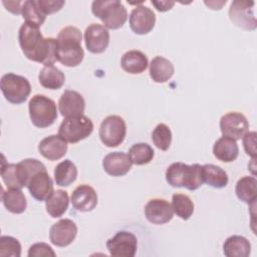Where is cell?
<instances>
[{
    "instance_id": "obj_35",
    "label": "cell",
    "mask_w": 257,
    "mask_h": 257,
    "mask_svg": "<svg viewBox=\"0 0 257 257\" xmlns=\"http://www.w3.org/2000/svg\"><path fill=\"white\" fill-rule=\"evenodd\" d=\"M154 145L161 151H168L172 144V132L165 123H159L152 133Z\"/></svg>"
},
{
    "instance_id": "obj_11",
    "label": "cell",
    "mask_w": 257,
    "mask_h": 257,
    "mask_svg": "<svg viewBox=\"0 0 257 257\" xmlns=\"http://www.w3.org/2000/svg\"><path fill=\"white\" fill-rule=\"evenodd\" d=\"M249 128V122L246 116L238 111H230L224 114L220 119V130L224 137L235 141L241 140Z\"/></svg>"
},
{
    "instance_id": "obj_42",
    "label": "cell",
    "mask_w": 257,
    "mask_h": 257,
    "mask_svg": "<svg viewBox=\"0 0 257 257\" xmlns=\"http://www.w3.org/2000/svg\"><path fill=\"white\" fill-rule=\"evenodd\" d=\"M152 4L156 7V9L160 12H166L168 10H171L173 6L175 5L174 1H152Z\"/></svg>"
},
{
    "instance_id": "obj_24",
    "label": "cell",
    "mask_w": 257,
    "mask_h": 257,
    "mask_svg": "<svg viewBox=\"0 0 257 257\" xmlns=\"http://www.w3.org/2000/svg\"><path fill=\"white\" fill-rule=\"evenodd\" d=\"M1 199L4 207L12 214H21L27 208V201L21 189H2Z\"/></svg>"
},
{
    "instance_id": "obj_18",
    "label": "cell",
    "mask_w": 257,
    "mask_h": 257,
    "mask_svg": "<svg viewBox=\"0 0 257 257\" xmlns=\"http://www.w3.org/2000/svg\"><path fill=\"white\" fill-rule=\"evenodd\" d=\"M26 188L29 190L31 197L38 202L46 201L54 192L53 181L46 170L36 173L31 178Z\"/></svg>"
},
{
    "instance_id": "obj_31",
    "label": "cell",
    "mask_w": 257,
    "mask_h": 257,
    "mask_svg": "<svg viewBox=\"0 0 257 257\" xmlns=\"http://www.w3.org/2000/svg\"><path fill=\"white\" fill-rule=\"evenodd\" d=\"M22 17L25 23L40 27L45 19L46 15L40 8L37 0H27L22 4Z\"/></svg>"
},
{
    "instance_id": "obj_41",
    "label": "cell",
    "mask_w": 257,
    "mask_h": 257,
    "mask_svg": "<svg viewBox=\"0 0 257 257\" xmlns=\"http://www.w3.org/2000/svg\"><path fill=\"white\" fill-rule=\"evenodd\" d=\"M2 3H3V5L6 7V9H7L8 11H10L11 13L16 14V15L21 14L23 2H21V1H8V2L3 1Z\"/></svg>"
},
{
    "instance_id": "obj_32",
    "label": "cell",
    "mask_w": 257,
    "mask_h": 257,
    "mask_svg": "<svg viewBox=\"0 0 257 257\" xmlns=\"http://www.w3.org/2000/svg\"><path fill=\"white\" fill-rule=\"evenodd\" d=\"M19 178L23 187H27L31 178L38 172L46 170V167L43 163L38 161L37 159H24L17 164Z\"/></svg>"
},
{
    "instance_id": "obj_21",
    "label": "cell",
    "mask_w": 257,
    "mask_h": 257,
    "mask_svg": "<svg viewBox=\"0 0 257 257\" xmlns=\"http://www.w3.org/2000/svg\"><path fill=\"white\" fill-rule=\"evenodd\" d=\"M149 65L147 55L140 50H128L121 56L120 66L130 74H140L144 72Z\"/></svg>"
},
{
    "instance_id": "obj_6",
    "label": "cell",
    "mask_w": 257,
    "mask_h": 257,
    "mask_svg": "<svg viewBox=\"0 0 257 257\" xmlns=\"http://www.w3.org/2000/svg\"><path fill=\"white\" fill-rule=\"evenodd\" d=\"M0 88L5 99L13 104L23 103L31 92L29 80L24 76L11 72L1 77Z\"/></svg>"
},
{
    "instance_id": "obj_19",
    "label": "cell",
    "mask_w": 257,
    "mask_h": 257,
    "mask_svg": "<svg viewBox=\"0 0 257 257\" xmlns=\"http://www.w3.org/2000/svg\"><path fill=\"white\" fill-rule=\"evenodd\" d=\"M132 165L127 154L123 152L108 153L102 160V168L104 172L112 177L126 175L132 169Z\"/></svg>"
},
{
    "instance_id": "obj_15",
    "label": "cell",
    "mask_w": 257,
    "mask_h": 257,
    "mask_svg": "<svg viewBox=\"0 0 257 257\" xmlns=\"http://www.w3.org/2000/svg\"><path fill=\"white\" fill-rule=\"evenodd\" d=\"M145 216L152 224H166L170 222L174 216L172 204L165 199H151L145 206Z\"/></svg>"
},
{
    "instance_id": "obj_5",
    "label": "cell",
    "mask_w": 257,
    "mask_h": 257,
    "mask_svg": "<svg viewBox=\"0 0 257 257\" xmlns=\"http://www.w3.org/2000/svg\"><path fill=\"white\" fill-rule=\"evenodd\" d=\"M28 110L31 122L44 128L54 123L57 118V108L53 99L44 94H35L29 100Z\"/></svg>"
},
{
    "instance_id": "obj_14",
    "label": "cell",
    "mask_w": 257,
    "mask_h": 257,
    "mask_svg": "<svg viewBox=\"0 0 257 257\" xmlns=\"http://www.w3.org/2000/svg\"><path fill=\"white\" fill-rule=\"evenodd\" d=\"M77 235V226L70 219H61L54 223L49 230V240L57 247L70 245Z\"/></svg>"
},
{
    "instance_id": "obj_30",
    "label": "cell",
    "mask_w": 257,
    "mask_h": 257,
    "mask_svg": "<svg viewBox=\"0 0 257 257\" xmlns=\"http://www.w3.org/2000/svg\"><path fill=\"white\" fill-rule=\"evenodd\" d=\"M54 181L57 186L68 187L77 178V168L72 161L66 159L54 168Z\"/></svg>"
},
{
    "instance_id": "obj_25",
    "label": "cell",
    "mask_w": 257,
    "mask_h": 257,
    "mask_svg": "<svg viewBox=\"0 0 257 257\" xmlns=\"http://www.w3.org/2000/svg\"><path fill=\"white\" fill-rule=\"evenodd\" d=\"M223 253L227 257H248L251 253V244L247 238L233 235L224 242Z\"/></svg>"
},
{
    "instance_id": "obj_17",
    "label": "cell",
    "mask_w": 257,
    "mask_h": 257,
    "mask_svg": "<svg viewBox=\"0 0 257 257\" xmlns=\"http://www.w3.org/2000/svg\"><path fill=\"white\" fill-rule=\"evenodd\" d=\"M97 194L95 190L85 184L77 186L70 197L73 208L78 212H90L97 205Z\"/></svg>"
},
{
    "instance_id": "obj_2",
    "label": "cell",
    "mask_w": 257,
    "mask_h": 257,
    "mask_svg": "<svg viewBox=\"0 0 257 257\" xmlns=\"http://www.w3.org/2000/svg\"><path fill=\"white\" fill-rule=\"evenodd\" d=\"M82 34L75 26L62 28L56 39V60L67 67L79 65L84 57L81 47Z\"/></svg>"
},
{
    "instance_id": "obj_34",
    "label": "cell",
    "mask_w": 257,
    "mask_h": 257,
    "mask_svg": "<svg viewBox=\"0 0 257 257\" xmlns=\"http://www.w3.org/2000/svg\"><path fill=\"white\" fill-rule=\"evenodd\" d=\"M172 207L174 213L182 220H188L194 213V203L185 194L176 193L172 196Z\"/></svg>"
},
{
    "instance_id": "obj_7",
    "label": "cell",
    "mask_w": 257,
    "mask_h": 257,
    "mask_svg": "<svg viewBox=\"0 0 257 257\" xmlns=\"http://www.w3.org/2000/svg\"><path fill=\"white\" fill-rule=\"evenodd\" d=\"M93 132V123L91 119L85 115L73 117H65L59 125L58 136L66 143L75 144L91 135Z\"/></svg>"
},
{
    "instance_id": "obj_39",
    "label": "cell",
    "mask_w": 257,
    "mask_h": 257,
    "mask_svg": "<svg viewBox=\"0 0 257 257\" xmlns=\"http://www.w3.org/2000/svg\"><path fill=\"white\" fill-rule=\"evenodd\" d=\"M256 133L255 132H247L243 137V147L245 150V153L252 157V159H256L257 152H256Z\"/></svg>"
},
{
    "instance_id": "obj_38",
    "label": "cell",
    "mask_w": 257,
    "mask_h": 257,
    "mask_svg": "<svg viewBox=\"0 0 257 257\" xmlns=\"http://www.w3.org/2000/svg\"><path fill=\"white\" fill-rule=\"evenodd\" d=\"M56 254L51 248L46 243H35L29 247L28 250V257H42V256H51L54 257Z\"/></svg>"
},
{
    "instance_id": "obj_13",
    "label": "cell",
    "mask_w": 257,
    "mask_h": 257,
    "mask_svg": "<svg viewBox=\"0 0 257 257\" xmlns=\"http://www.w3.org/2000/svg\"><path fill=\"white\" fill-rule=\"evenodd\" d=\"M84 42L87 50L94 54L105 51L109 43L107 28L98 23H91L84 31Z\"/></svg>"
},
{
    "instance_id": "obj_20",
    "label": "cell",
    "mask_w": 257,
    "mask_h": 257,
    "mask_svg": "<svg viewBox=\"0 0 257 257\" xmlns=\"http://www.w3.org/2000/svg\"><path fill=\"white\" fill-rule=\"evenodd\" d=\"M67 149V143L56 135H50L44 138L38 145V152L48 161L60 160L66 154Z\"/></svg>"
},
{
    "instance_id": "obj_12",
    "label": "cell",
    "mask_w": 257,
    "mask_h": 257,
    "mask_svg": "<svg viewBox=\"0 0 257 257\" xmlns=\"http://www.w3.org/2000/svg\"><path fill=\"white\" fill-rule=\"evenodd\" d=\"M128 22L134 33L145 35L154 29L156 24V14L151 8L145 5H138L131 11Z\"/></svg>"
},
{
    "instance_id": "obj_23",
    "label": "cell",
    "mask_w": 257,
    "mask_h": 257,
    "mask_svg": "<svg viewBox=\"0 0 257 257\" xmlns=\"http://www.w3.org/2000/svg\"><path fill=\"white\" fill-rule=\"evenodd\" d=\"M175 72L174 64L163 56H156L150 63V76L158 83L167 82Z\"/></svg>"
},
{
    "instance_id": "obj_3",
    "label": "cell",
    "mask_w": 257,
    "mask_h": 257,
    "mask_svg": "<svg viewBox=\"0 0 257 257\" xmlns=\"http://www.w3.org/2000/svg\"><path fill=\"white\" fill-rule=\"evenodd\" d=\"M166 181L174 188H186L195 191L203 185L202 166L187 165L181 162L171 164L166 171Z\"/></svg>"
},
{
    "instance_id": "obj_28",
    "label": "cell",
    "mask_w": 257,
    "mask_h": 257,
    "mask_svg": "<svg viewBox=\"0 0 257 257\" xmlns=\"http://www.w3.org/2000/svg\"><path fill=\"white\" fill-rule=\"evenodd\" d=\"M39 83L47 89H59L65 82L64 73L53 65L44 66L38 74Z\"/></svg>"
},
{
    "instance_id": "obj_8",
    "label": "cell",
    "mask_w": 257,
    "mask_h": 257,
    "mask_svg": "<svg viewBox=\"0 0 257 257\" xmlns=\"http://www.w3.org/2000/svg\"><path fill=\"white\" fill-rule=\"evenodd\" d=\"M98 135L104 146L108 148L117 147L124 141L126 135L125 121L119 115H108L101 121Z\"/></svg>"
},
{
    "instance_id": "obj_29",
    "label": "cell",
    "mask_w": 257,
    "mask_h": 257,
    "mask_svg": "<svg viewBox=\"0 0 257 257\" xmlns=\"http://www.w3.org/2000/svg\"><path fill=\"white\" fill-rule=\"evenodd\" d=\"M69 198L66 191L56 190L52 195L45 201V208L48 215L52 218L61 217L68 209Z\"/></svg>"
},
{
    "instance_id": "obj_9",
    "label": "cell",
    "mask_w": 257,
    "mask_h": 257,
    "mask_svg": "<svg viewBox=\"0 0 257 257\" xmlns=\"http://www.w3.org/2000/svg\"><path fill=\"white\" fill-rule=\"evenodd\" d=\"M254 1H233L228 12L231 22L241 29L255 30L257 20L254 15Z\"/></svg>"
},
{
    "instance_id": "obj_10",
    "label": "cell",
    "mask_w": 257,
    "mask_h": 257,
    "mask_svg": "<svg viewBox=\"0 0 257 257\" xmlns=\"http://www.w3.org/2000/svg\"><path fill=\"white\" fill-rule=\"evenodd\" d=\"M106 248L111 256L134 257L138 249V239L132 232L117 231L106 241Z\"/></svg>"
},
{
    "instance_id": "obj_33",
    "label": "cell",
    "mask_w": 257,
    "mask_h": 257,
    "mask_svg": "<svg viewBox=\"0 0 257 257\" xmlns=\"http://www.w3.org/2000/svg\"><path fill=\"white\" fill-rule=\"evenodd\" d=\"M132 164L137 166H143L149 164L155 156L153 148L147 143H138L133 145L127 154Z\"/></svg>"
},
{
    "instance_id": "obj_16",
    "label": "cell",
    "mask_w": 257,
    "mask_h": 257,
    "mask_svg": "<svg viewBox=\"0 0 257 257\" xmlns=\"http://www.w3.org/2000/svg\"><path fill=\"white\" fill-rule=\"evenodd\" d=\"M58 109L60 114L64 117L82 115L85 109V100L79 92L66 89L59 97Z\"/></svg>"
},
{
    "instance_id": "obj_37",
    "label": "cell",
    "mask_w": 257,
    "mask_h": 257,
    "mask_svg": "<svg viewBox=\"0 0 257 257\" xmlns=\"http://www.w3.org/2000/svg\"><path fill=\"white\" fill-rule=\"evenodd\" d=\"M0 256L1 257H20V242L11 236L0 237Z\"/></svg>"
},
{
    "instance_id": "obj_27",
    "label": "cell",
    "mask_w": 257,
    "mask_h": 257,
    "mask_svg": "<svg viewBox=\"0 0 257 257\" xmlns=\"http://www.w3.org/2000/svg\"><path fill=\"white\" fill-rule=\"evenodd\" d=\"M237 198L246 204H255L257 199V181L252 176H244L235 186Z\"/></svg>"
},
{
    "instance_id": "obj_40",
    "label": "cell",
    "mask_w": 257,
    "mask_h": 257,
    "mask_svg": "<svg viewBox=\"0 0 257 257\" xmlns=\"http://www.w3.org/2000/svg\"><path fill=\"white\" fill-rule=\"evenodd\" d=\"M42 11L47 14H52L58 12L65 4L63 0H37Z\"/></svg>"
},
{
    "instance_id": "obj_22",
    "label": "cell",
    "mask_w": 257,
    "mask_h": 257,
    "mask_svg": "<svg viewBox=\"0 0 257 257\" xmlns=\"http://www.w3.org/2000/svg\"><path fill=\"white\" fill-rule=\"evenodd\" d=\"M214 157L224 163H231L238 158L239 147L235 140L228 137H221L213 146Z\"/></svg>"
},
{
    "instance_id": "obj_36",
    "label": "cell",
    "mask_w": 257,
    "mask_h": 257,
    "mask_svg": "<svg viewBox=\"0 0 257 257\" xmlns=\"http://www.w3.org/2000/svg\"><path fill=\"white\" fill-rule=\"evenodd\" d=\"M1 178L7 188H23L19 178L17 164H5L3 162L1 167Z\"/></svg>"
},
{
    "instance_id": "obj_1",
    "label": "cell",
    "mask_w": 257,
    "mask_h": 257,
    "mask_svg": "<svg viewBox=\"0 0 257 257\" xmlns=\"http://www.w3.org/2000/svg\"><path fill=\"white\" fill-rule=\"evenodd\" d=\"M18 40L23 54L32 61L53 65L56 61V39L44 38L39 27L23 23L18 31Z\"/></svg>"
},
{
    "instance_id": "obj_26",
    "label": "cell",
    "mask_w": 257,
    "mask_h": 257,
    "mask_svg": "<svg viewBox=\"0 0 257 257\" xmlns=\"http://www.w3.org/2000/svg\"><path fill=\"white\" fill-rule=\"evenodd\" d=\"M202 176L203 182L215 189L225 188L229 182L227 173L221 167L213 164L202 166Z\"/></svg>"
},
{
    "instance_id": "obj_4",
    "label": "cell",
    "mask_w": 257,
    "mask_h": 257,
    "mask_svg": "<svg viewBox=\"0 0 257 257\" xmlns=\"http://www.w3.org/2000/svg\"><path fill=\"white\" fill-rule=\"evenodd\" d=\"M92 14L107 29H119L127 20L126 8L119 0H96L91 4Z\"/></svg>"
}]
</instances>
